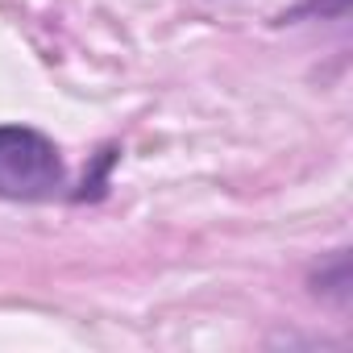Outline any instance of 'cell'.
Returning a JSON list of instances; mask_svg holds the SVG:
<instances>
[{"instance_id": "1", "label": "cell", "mask_w": 353, "mask_h": 353, "mask_svg": "<svg viewBox=\"0 0 353 353\" xmlns=\"http://www.w3.org/2000/svg\"><path fill=\"white\" fill-rule=\"evenodd\" d=\"M63 150L34 125H0V200L42 204L63 196Z\"/></svg>"}, {"instance_id": "3", "label": "cell", "mask_w": 353, "mask_h": 353, "mask_svg": "<svg viewBox=\"0 0 353 353\" xmlns=\"http://www.w3.org/2000/svg\"><path fill=\"white\" fill-rule=\"evenodd\" d=\"M345 9H349V0H303V5H295L291 13H283V21L291 17H307V13H320V17H345Z\"/></svg>"}, {"instance_id": "2", "label": "cell", "mask_w": 353, "mask_h": 353, "mask_svg": "<svg viewBox=\"0 0 353 353\" xmlns=\"http://www.w3.org/2000/svg\"><path fill=\"white\" fill-rule=\"evenodd\" d=\"M312 283H328V287H320V291H324V295H336V303H345V299H349V254L336 250L332 262L320 266Z\"/></svg>"}]
</instances>
